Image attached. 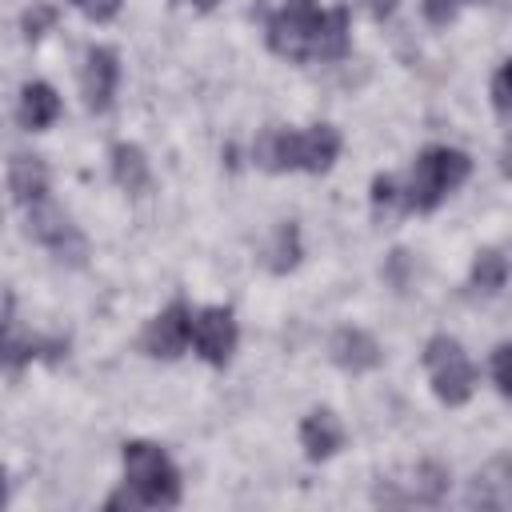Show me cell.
Returning <instances> with one entry per match:
<instances>
[{"mask_svg":"<svg viewBox=\"0 0 512 512\" xmlns=\"http://www.w3.org/2000/svg\"><path fill=\"white\" fill-rule=\"evenodd\" d=\"M192 4H196V8H212L216 0H192Z\"/></svg>","mask_w":512,"mask_h":512,"instance_id":"cell-28","label":"cell"},{"mask_svg":"<svg viewBox=\"0 0 512 512\" xmlns=\"http://www.w3.org/2000/svg\"><path fill=\"white\" fill-rule=\"evenodd\" d=\"M112 180L124 192H144L148 188V160L136 144H116L112 148Z\"/></svg>","mask_w":512,"mask_h":512,"instance_id":"cell-16","label":"cell"},{"mask_svg":"<svg viewBox=\"0 0 512 512\" xmlns=\"http://www.w3.org/2000/svg\"><path fill=\"white\" fill-rule=\"evenodd\" d=\"M340 156V132L332 124L288 128V172H328Z\"/></svg>","mask_w":512,"mask_h":512,"instance_id":"cell-7","label":"cell"},{"mask_svg":"<svg viewBox=\"0 0 512 512\" xmlns=\"http://www.w3.org/2000/svg\"><path fill=\"white\" fill-rule=\"evenodd\" d=\"M472 172V160L468 152L460 148H448V144H436V148H424L412 164V172L400 180V204L404 212H432L444 196H452Z\"/></svg>","mask_w":512,"mask_h":512,"instance_id":"cell-1","label":"cell"},{"mask_svg":"<svg viewBox=\"0 0 512 512\" xmlns=\"http://www.w3.org/2000/svg\"><path fill=\"white\" fill-rule=\"evenodd\" d=\"M24 232H28L36 244L52 248L60 260H64V256H68V260H80V256H84V240H80V232L72 228L68 212H64L56 200H48V196L36 200V204H28Z\"/></svg>","mask_w":512,"mask_h":512,"instance_id":"cell-6","label":"cell"},{"mask_svg":"<svg viewBox=\"0 0 512 512\" xmlns=\"http://www.w3.org/2000/svg\"><path fill=\"white\" fill-rule=\"evenodd\" d=\"M460 4H492V0H460Z\"/></svg>","mask_w":512,"mask_h":512,"instance_id":"cell-29","label":"cell"},{"mask_svg":"<svg viewBox=\"0 0 512 512\" xmlns=\"http://www.w3.org/2000/svg\"><path fill=\"white\" fill-rule=\"evenodd\" d=\"M124 484L136 492L140 508L180 504V472L160 444H148V440L124 444Z\"/></svg>","mask_w":512,"mask_h":512,"instance_id":"cell-2","label":"cell"},{"mask_svg":"<svg viewBox=\"0 0 512 512\" xmlns=\"http://www.w3.org/2000/svg\"><path fill=\"white\" fill-rule=\"evenodd\" d=\"M420 8H424V20H428V24L444 28V24H452V20H456L460 0H420Z\"/></svg>","mask_w":512,"mask_h":512,"instance_id":"cell-23","label":"cell"},{"mask_svg":"<svg viewBox=\"0 0 512 512\" xmlns=\"http://www.w3.org/2000/svg\"><path fill=\"white\" fill-rule=\"evenodd\" d=\"M316 16H320L316 0H284L268 20V48L284 60H312Z\"/></svg>","mask_w":512,"mask_h":512,"instance_id":"cell-4","label":"cell"},{"mask_svg":"<svg viewBox=\"0 0 512 512\" xmlns=\"http://www.w3.org/2000/svg\"><path fill=\"white\" fill-rule=\"evenodd\" d=\"M396 484H404L400 504H436L448 492V468L424 460V464L412 468V480H396Z\"/></svg>","mask_w":512,"mask_h":512,"instance_id":"cell-15","label":"cell"},{"mask_svg":"<svg viewBox=\"0 0 512 512\" xmlns=\"http://www.w3.org/2000/svg\"><path fill=\"white\" fill-rule=\"evenodd\" d=\"M56 116H60V96H56V88H52V84L32 80V84H24V88H20L16 120H20L24 128L40 132V128H48V124H56Z\"/></svg>","mask_w":512,"mask_h":512,"instance_id":"cell-13","label":"cell"},{"mask_svg":"<svg viewBox=\"0 0 512 512\" xmlns=\"http://www.w3.org/2000/svg\"><path fill=\"white\" fill-rule=\"evenodd\" d=\"M252 160L264 172H288V128H280V124L264 128L252 144Z\"/></svg>","mask_w":512,"mask_h":512,"instance_id":"cell-17","label":"cell"},{"mask_svg":"<svg viewBox=\"0 0 512 512\" xmlns=\"http://www.w3.org/2000/svg\"><path fill=\"white\" fill-rule=\"evenodd\" d=\"M492 108L500 116H508V64H500L496 76H492Z\"/></svg>","mask_w":512,"mask_h":512,"instance_id":"cell-26","label":"cell"},{"mask_svg":"<svg viewBox=\"0 0 512 512\" xmlns=\"http://www.w3.org/2000/svg\"><path fill=\"white\" fill-rule=\"evenodd\" d=\"M372 208H376L380 216L404 212V204H400V180H396V176H376V180H372Z\"/></svg>","mask_w":512,"mask_h":512,"instance_id":"cell-21","label":"cell"},{"mask_svg":"<svg viewBox=\"0 0 512 512\" xmlns=\"http://www.w3.org/2000/svg\"><path fill=\"white\" fill-rule=\"evenodd\" d=\"M300 444H304V452L312 460H328V456H336L344 448V424L336 420V412L316 408V412H308L300 420Z\"/></svg>","mask_w":512,"mask_h":512,"instance_id":"cell-11","label":"cell"},{"mask_svg":"<svg viewBox=\"0 0 512 512\" xmlns=\"http://www.w3.org/2000/svg\"><path fill=\"white\" fill-rule=\"evenodd\" d=\"M236 340H240V328H236V316L220 304L212 308H200L192 312V332H188V344L200 352V360H208L212 368H224L236 352Z\"/></svg>","mask_w":512,"mask_h":512,"instance_id":"cell-5","label":"cell"},{"mask_svg":"<svg viewBox=\"0 0 512 512\" xmlns=\"http://www.w3.org/2000/svg\"><path fill=\"white\" fill-rule=\"evenodd\" d=\"M508 472L504 460H496L484 476H476L472 492H468V504H484V508H504L508 504V480H500Z\"/></svg>","mask_w":512,"mask_h":512,"instance_id":"cell-20","label":"cell"},{"mask_svg":"<svg viewBox=\"0 0 512 512\" xmlns=\"http://www.w3.org/2000/svg\"><path fill=\"white\" fill-rule=\"evenodd\" d=\"M8 500V476H4V468H0V504Z\"/></svg>","mask_w":512,"mask_h":512,"instance_id":"cell-27","label":"cell"},{"mask_svg":"<svg viewBox=\"0 0 512 512\" xmlns=\"http://www.w3.org/2000/svg\"><path fill=\"white\" fill-rule=\"evenodd\" d=\"M8 192L16 204H36L48 196V164L40 156H12L8 164Z\"/></svg>","mask_w":512,"mask_h":512,"instance_id":"cell-14","label":"cell"},{"mask_svg":"<svg viewBox=\"0 0 512 512\" xmlns=\"http://www.w3.org/2000/svg\"><path fill=\"white\" fill-rule=\"evenodd\" d=\"M328 352H332V364L344 368V372H372L384 360L376 336H368L364 328H340L328 340Z\"/></svg>","mask_w":512,"mask_h":512,"instance_id":"cell-10","label":"cell"},{"mask_svg":"<svg viewBox=\"0 0 512 512\" xmlns=\"http://www.w3.org/2000/svg\"><path fill=\"white\" fill-rule=\"evenodd\" d=\"M88 20H112L120 12V0H72Z\"/></svg>","mask_w":512,"mask_h":512,"instance_id":"cell-25","label":"cell"},{"mask_svg":"<svg viewBox=\"0 0 512 512\" xmlns=\"http://www.w3.org/2000/svg\"><path fill=\"white\" fill-rule=\"evenodd\" d=\"M508 356H512V348H508V344H496V352H492V384H496V392H500V396H508V392H512Z\"/></svg>","mask_w":512,"mask_h":512,"instance_id":"cell-24","label":"cell"},{"mask_svg":"<svg viewBox=\"0 0 512 512\" xmlns=\"http://www.w3.org/2000/svg\"><path fill=\"white\" fill-rule=\"evenodd\" d=\"M188 332H192V308H188L184 300H172L160 316L148 320L140 344H144V352L156 356V360H176V356L188 348Z\"/></svg>","mask_w":512,"mask_h":512,"instance_id":"cell-9","label":"cell"},{"mask_svg":"<svg viewBox=\"0 0 512 512\" xmlns=\"http://www.w3.org/2000/svg\"><path fill=\"white\" fill-rule=\"evenodd\" d=\"M348 8H320L312 32V60H340L348 52Z\"/></svg>","mask_w":512,"mask_h":512,"instance_id":"cell-12","label":"cell"},{"mask_svg":"<svg viewBox=\"0 0 512 512\" xmlns=\"http://www.w3.org/2000/svg\"><path fill=\"white\" fill-rule=\"evenodd\" d=\"M52 24H56V8H52V4H32V8L24 12V36H28V40H40Z\"/></svg>","mask_w":512,"mask_h":512,"instance_id":"cell-22","label":"cell"},{"mask_svg":"<svg viewBox=\"0 0 512 512\" xmlns=\"http://www.w3.org/2000/svg\"><path fill=\"white\" fill-rule=\"evenodd\" d=\"M424 368L432 376L436 400L448 404V408L464 404L476 388V368H472V360H468V352L460 348L456 336H432L424 344Z\"/></svg>","mask_w":512,"mask_h":512,"instance_id":"cell-3","label":"cell"},{"mask_svg":"<svg viewBox=\"0 0 512 512\" xmlns=\"http://www.w3.org/2000/svg\"><path fill=\"white\" fill-rule=\"evenodd\" d=\"M296 260H300V232H296L292 220H284V224L272 232V244H268V252H264V264H268L272 272H288V268H296Z\"/></svg>","mask_w":512,"mask_h":512,"instance_id":"cell-18","label":"cell"},{"mask_svg":"<svg viewBox=\"0 0 512 512\" xmlns=\"http://www.w3.org/2000/svg\"><path fill=\"white\" fill-rule=\"evenodd\" d=\"M116 84H120V56L104 44H92L80 64V92H84L88 112H108Z\"/></svg>","mask_w":512,"mask_h":512,"instance_id":"cell-8","label":"cell"},{"mask_svg":"<svg viewBox=\"0 0 512 512\" xmlns=\"http://www.w3.org/2000/svg\"><path fill=\"white\" fill-rule=\"evenodd\" d=\"M508 280V260L500 248H480L476 260H472V284L480 292H500Z\"/></svg>","mask_w":512,"mask_h":512,"instance_id":"cell-19","label":"cell"}]
</instances>
